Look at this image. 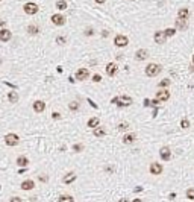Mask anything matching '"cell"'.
<instances>
[{
    "instance_id": "6da1fadb",
    "label": "cell",
    "mask_w": 194,
    "mask_h": 202,
    "mask_svg": "<svg viewBox=\"0 0 194 202\" xmlns=\"http://www.w3.org/2000/svg\"><path fill=\"white\" fill-rule=\"evenodd\" d=\"M161 66H158V64H149L147 67H146V74H147L149 78H155V76H158V74L161 73Z\"/></svg>"
},
{
    "instance_id": "7a4b0ae2",
    "label": "cell",
    "mask_w": 194,
    "mask_h": 202,
    "mask_svg": "<svg viewBox=\"0 0 194 202\" xmlns=\"http://www.w3.org/2000/svg\"><path fill=\"white\" fill-rule=\"evenodd\" d=\"M112 102L114 103H117L118 106H129L132 103V99L129 97V96H121V97H115V99H112Z\"/></svg>"
},
{
    "instance_id": "3957f363",
    "label": "cell",
    "mask_w": 194,
    "mask_h": 202,
    "mask_svg": "<svg viewBox=\"0 0 194 202\" xmlns=\"http://www.w3.org/2000/svg\"><path fill=\"white\" fill-rule=\"evenodd\" d=\"M23 9H24V12H26V14L34 15V14H36V12H38V5H36V3H32V2H29V3H26L24 6H23Z\"/></svg>"
},
{
    "instance_id": "277c9868",
    "label": "cell",
    "mask_w": 194,
    "mask_h": 202,
    "mask_svg": "<svg viewBox=\"0 0 194 202\" xmlns=\"http://www.w3.org/2000/svg\"><path fill=\"white\" fill-rule=\"evenodd\" d=\"M18 141H20V138L17 134H8L5 137V143L8 146H15V145H18Z\"/></svg>"
},
{
    "instance_id": "5b68a950",
    "label": "cell",
    "mask_w": 194,
    "mask_h": 202,
    "mask_svg": "<svg viewBox=\"0 0 194 202\" xmlns=\"http://www.w3.org/2000/svg\"><path fill=\"white\" fill-rule=\"evenodd\" d=\"M114 43H115L117 47H126V46L129 44V40H127L126 35H117L115 40H114Z\"/></svg>"
},
{
    "instance_id": "8992f818",
    "label": "cell",
    "mask_w": 194,
    "mask_h": 202,
    "mask_svg": "<svg viewBox=\"0 0 194 202\" xmlns=\"http://www.w3.org/2000/svg\"><path fill=\"white\" fill-rule=\"evenodd\" d=\"M156 99H158L159 102H165V100L170 99V91H168L167 88H162L161 91L156 93Z\"/></svg>"
},
{
    "instance_id": "52a82bcc",
    "label": "cell",
    "mask_w": 194,
    "mask_h": 202,
    "mask_svg": "<svg viewBox=\"0 0 194 202\" xmlns=\"http://www.w3.org/2000/svg\"><path fill=\"white\" fill-rule=\"evenodd\" d=\"M52 23L55 26H62L65 23V17L62 14H55V15H52Z\"/></svg>"
},
{
    "instance_id": "ba28073f",
    "label": "cell",
    "mask_w": 194,
    "mask_h": 202,
    "mask_svg": "<svg viewBox=\"0 0 194 202\" xmlns=\"http://www.w3.org/2000/svg\"><path fill=\"white\" fill-rule=\"evenodd\" d=\"M90 76V72L87 70V68H79V70L76 72V79L77 81H85V79H88Z\"/></svg>"
},
{
    "instance_id": "9c48e42d",
    "label": "cell",
    "mask_w": 194,
    "mask_h": 202,
    "mask_svg": "<svg viewBox=\"0 0 194 202\" xmlns=\"http://www.w3.org/2000/svg\"><path fill=\"white\" fill-rule=\"evenodd\" d=\"M149 170H150V173H152V175H161V173H162V166H161L159 163H152Z\"/></svg>"
},
{
    "instance_id": "30bf717a",
    "label": "cell",
    "mask_w": 194,
    "mask_h": 202,
    "mask_svg": "<svg viewBox=\"0 0 194 202\" xmlns=\"http://www.w3.org/2000/svg\"><path fill=\"white\" fill-rule=\"evenodd\" d=\"M153 38H155V43H158V44H164L165 40H167L162 30H156L155 35H153Z\"/></svg>"
},
{
    "instance_id": "8fae6325",
    "label": "cell",
    "mask_w": 194,
    "mask_h": 202,
    "mask_svg": "<svg viewBox=\"0 0 194 202\" xmlns=\"http://www.w3.org/2000/svg\"><path fill=\"white\" fill-rule=\"evenodd\" d=\"M159 155H161V158H162L164 161H170V158H171V152H170V147H161V151H159Z\"/></svg>"
},
{
    "instance_id": "7c38bea8",
    "label": "cell",
    "mask_w": 194,
    "mask_h": 202,
    "mask_svg": "<svg viewBox=\"0 0 194 202\" xmlns=\"http://www.w3.org/2000/svg\"><path fill=\"white\" fill-rule=\"evenodd\" d=\"M135 140H137V135L133 134V132H129V134L123 135V143H125V145H131V143H133Z\"/></svg>"
},
{
    "instance_id": "4fadbf2b",
    "label": "cell",
    "mask_w": 194,
    "mask_h": 202,
    "mask_svg": "<svg viewBox=\"0 0 194 202\" xmlns=\"http://www.w3.org/2000/svg\"><path fill=\"white\" fill-rule=\"evenodd\" d=\"M117 68L118 67H117L115 62H109L106 66V73L109 74V76H115V74H117Z\"/></svg>"
},
{
    "instance_id": "5bb4252c",
    "label": "cell",
    "mask_w": 194,
    "mask_h": 202,
    "mask_svg": "<svg viewBox=\"0 0 194 202\" xmlns=\"http://www.w3.org/2000/svg\"><path fill=\"white\" fill-rule=\"evenodd\" d=\"M46 109V103L42 100H35L34 102V111L35 113H42Z\"/></svg>"
},
{
    "instance_id": "9a60e30c",
    "label": "cell",
    "mask_w": 194,
    "mask_h": 202,
    "mask_svg": "<svg viewBox=\"0 0 194 202\" xmlns=\"http://www.w3.org/2000/svg\"><path fill=\"white\" fill-rule=\"evenodd\" d=\"M147 56H149V53H147V50H144V49H139L135 53V59L137 61H144Z\"/></svg>"
},
{
    "instance_id": "2e32d148",
    "label": "cell",
    "mask_w": 194,
    "mask_h": 202,
    "mask_svg": "<svg viewBox=\"0 0 194 202\" xmlns=\"http://www.w3.org/2000/svg\"><path fill=\"white\" fill-rule=\"evenodd\" d=\"M74 179H76V173H74V172H68V173L65 175V176L62 178L64 184H71Z\"/></svg>"
},
{
    "instance_id": "e0dca14e",
    "label": "cell",
    "mask_w": 194,
    "mask_h": 202,
    "mask_svg": "<svg viewBox=\"0 0 194 202\" xmlns=\"http://www.w3.org/2000/svg\"><path fill=\"white\" fill-rule=\"evenodd\" d=\"M11 36H12L11 30H8V29H2V30H0V40H2V41H9Z\"/></svg>"
},
{
    "instance_id": "ac0fdd59",
    "label": "cell",
    "mask_w": 194,
    "mask_h": 202,
    "mask_svg": "<svg viewBox=\"0 0 194 202\" xmlns=\"http://www.w3.org/2000/svg\"><path fill=\"white\" fill-rule=\"evenodd\" d=\"M34 187H35V182L32 179H26V181L21 182V188H23V190H32Z\"/></svg>"
},
{
    "instance_id": "d6986e66",
    "label": "cell",
    "mask_w": 194,
    "mask_h": 202,
    "mask_svg": "<svg viewBox=\"0 0 194 202\" xmlns=\"http://www.w3.org/2000/svg\"><path fill=\"white\" fill-rule=\"evenodd\" d=\"M87 125H88V128H93V129H94V128H97V126L100 125V120L97 119V117H91Z\"/></svg>"
},
{
    "instance_id": "ffe728a7",
    "label": "cell",
    "mask_w": 194,
    "mask_h": 202,
    "mask_svg": "<svg viewBox=\"0 0 194 202\" xmlns=\"http://www.w3.org/2000/svg\"><path fill=\"white\" fill-rule=\"evenodd\" d=\"M176 26H177V29H181V30H185L187 29V21H185V18H177L176 20Z\"/></svg>"
},
{
    "instance_id": "44dd1931",
    "label": "cell",
    "mask_w": 194,
    "mask_h": 202,
    "mask_svg": "<svg viewBox=\"0 0 194 202\" xmlns=\"http://www.w3.org/2000/svg\"><path fill=\"white\" fill-rule=\"evenodd\" d=\"M17 164H18L20 167H26L29 164V159L26 158V157H18L17 158Z\"/></svg>"
},
{
    "instance_id": "7402d4cb",
    "label": "cell",
    "mask_w": 194,
    "mask_h": 202,
    "mask_svg": "<svg viewBox=\"0 0 194 202\" xmlns=\"http://www.w3.org/2000/svg\"><path fill=\"white\" fill-rule=\"evenodd\" d=\"M177 14H179V17H181V18H185V20H187L188 17H190V11H188L187 8H181Z\"/></svg>"
},
{
    "instance_id": "603a6c76",
    "label": "cell",
    "mask_w": 194,
    "mask_h": 202,
    "mask_svg": "<svg viewBox=\"0 0 194 202\" xmlns=\"http://www.w3.org/2000/svg\"><path fill=\"white\" fill-rule=\"evenodd\" d=\"M94 135L96 137H105V129L103 128H99V126L94 128Z\"/></svg>"
},
{
    "instance_id": "cb8c5ba5",
    "label": "cell",
    "mask_w": 194,
    "mask_h": 202,
    "mask_svg": "<svg viewBox=\"0 0 194 202\" xmlns=\"http://www.w3.org/2000/svg\"><path fill=\"white\" fill-rule=\"evenodd\" d=\"M28 32H29L30 35H36V34L40 32V29H38V26L32 24V26H29V28H28Z\"/></svg>"
},
{
    "instance_id": "d4e9b609",
    "label": "cell",
    "mask_w": 194,
    "mask_h": 202,
    "mask_svg": "<svg viewBox=\"0 0 194 202\" xmlns=\"http://www.w3.org/2000/svg\"><path fill=\"white\" fill-rule=\"evenodd\" d=\"M68 108L71 109V111H77V109H79V102H77V100H73V102H70V103H68Z\"/></svg>"
},
{
    "instance_id": "484cf974",
    "label": "cell",
    "mask_w": 194,
    "mask_h": 202,
    "mask_svg": "<svg viewBox=\"0 0 194 202\" xmlns=\"http://www.w3.org/2000/svg\"><path fill=\"white\" fill-rule=\"evenodd\" d=\"M58 201H59V202H71V201H73V196H67V195H64V196H59Z\"/></svg>"
},
{
    "instance_id": "4316f807",
    "label": "cell",
    "mask_w": 194,
    "mask_h": 202,
    "mask_svg": "<svg viewBox=\"0 0 194 202\" xmlns=\"http://www.w3.org/2000/svg\"><path fill=\"white\" fill-rule=\"evenodd\" d=\"M164 32V35H165V38H170V36H173L174 35V32H176V29H165V30H162Z\"/></svg>"
},
{
    "instance_id": "83f0119b",
    "label": "cell",
    "mask_w": 194,
    "mask_h": 202,
    "mask_svg": "<svg viewBox=\"0 0 194 202\" xmlns=\"http://www.w3.org/2000/svg\"><path fill=\"white\" fill-rule=\"evenodd\" d=\"M8 99L11 100V102H17V100H18V94L12 91V93H9V94H8Z\"/></svg>"
},
{
    "instance_id": "f1b7e54d",
    "label": "cell",
    "mask_w": 194,
    "mask_h": 202,
    "mask_svg": "<svg viewBox=\"0 0 194 202\" xmlns=\"http://www.w3.org/2000/svg\"><path fill=\"white\" fill-rule=\"evenodd\" d=\"M56 8H58L59 11L67 9V2H62V0H61V2H58V3H56Z\"/></svg>"
},
{
    "instance_id": "f546056e",
    "label": "cell",
    "mask_w": 194,
    "mask_h": 202,
    "mask_svg": "<svg viewBox=\"0 0 194 202\" xmlns=\"http://www.w3.org/2000/svg\"><path fill=\"white\" fill-rule=\"evenodd\" d=\"M187 198L190 201H194V188H188L187 190Z\"/></svg>"
},
{
    "instance_id": "4dcf8cb0",
    "label": "cell",
    "mask_w": 194,
    "mask_h": 202,
    "mask_svg": "<svg viewBox=\"0 0 194 202\" xmlns=\"http://www.w3.org/2000/svg\"><path fill=\"white\" fill-rule=\"evenodd\" d=\"M159 87H162V88L170 87V79H162V81L159 82Z\"/></svg>"
},
{
    "instance_id": "1f68e13d",
    "label": "cell",
    "mask_w": 194,
    "mask_h": 202,
    "mask_svg": "<svg viewBox=\"0 0 194 202\" xmlns=\"http://www.w3.org/2000/svg\"><path fill=\"white\" fill-rule=\"evenodd\" d=\"M181 126H182V128H185V129H187V128H190V122H188L187 119H184V120L181 122Z\"/></svg>"
},
{
    "instance_id": "d6a6232c",
    "label": "cell",
    "mask_w": 194,
    "mask_h": 202,
    "mask_svg": "<svg viewBox=\"0 0 194 202\" xmlns=\"http://www.w3.org/2000/svg\"><path fill=\"white\" fill-rule=\"evenodd\" d=\"M82 149H84L82 145H74V146H73V151H74V152H80Z\"/></svg>"
},
{
    "instance_id": "836d02e7",
    "label": "cell",
    "mask_w": 194,
    "mask_h": 202,
    "mask_svg": "<svg viewBox=\"0 0 194 202\" xmlns=\"http://www.w3.org/2000/svg\"><path fill=\"white\" fill-rule=\"evenodd\" d=\"M56 41H58V44H65V41H67V40H65V36H58V40H56Z\"/></svg>"
},
{
    "instance_id": "e575fe53",
    "label": "cell",
    "mask_w": 194,
    "mask_h": 202,
    "mask_svg": "<svg viewBox=\"0 0 194 202\" xmlns=\"http://www.w3.org/2000/svg\"><path fill=\"white\" fill-rule=\"evenodd\" d=\"M127 126H129V123H126V122H125V123H120V125H118V129L123 131V129H126Z\"/></svg>"
},
{
    "instance_id": "d590c367",
    "label": "cell",
    "mask_w": 194,
    "mask_h": 202,
    "mask_svg": "<svg viewBox=\"0 0 194 202\" xmlns=\"http://www.w3.org/2000/svg\"><path fill=\"white\" fill-rule=\"evenodd\" d=\"M93 81H94V82H100V81H102V76H99V74H94V76H93Z\"/></svg>"
},
{
    "instance_id": "8d00e7d4",
    "label": "cell",
    "mask_w": 194,
    "mask_h": 202,
    "mask_svg": "<svg viewBox=\"0 0 194 202\" xmlns=\"http://www.w3.org/2000/svg\"><path fill=\"white\" fill-rule=\"evenodd\" d=\"M52 117H53V119H59V117H61V116H59L58 113H53V114H52Z\"/></svg>"
},
{
    "instance_id": "74e56055",
    "label": "cell",
    "mask_w": 194,
    "mask_h": 202,
    "mask_svg": "<svg viewBox=\"0 0 194 202\" xmlns=\"http://www.w3.org/2000/svg\"><path fill=\"white\" fill-rule=\"evenodd\" d=\"M11 201H12V202H20L21 199H20V198H12V199H11Z\"/></svg>"
},
{
    "instance_id": "f35d334b",
    "label": "cell",
    "mask_w": 194,
    "mask_h": 202,
    "mask_svg": "<svg viewBox=\"0 0 194 202\" xmlns=\"http://www.w3.org/2000/svg\"><path fill=\"white\" fill-rule=\"evenodd\" d=\"M96 2H97V3H99V5H103V3L106 2V0H96Z\"/></svg>"
},
{
    "instance_id": "ab89813d",
    "label": "cell",
    "mask_w": 194,
    "mask_h": 202,
    "mask_svg": "<svg viewBox=\"0 0 194 202\" xmlns=\"http://www.w3.org/2000/svg\"><path fill=\"white\" fill-rule=\"evenodd\" d=\"M190 70H191V72H194V64H193V66L190 67Z\"/></svg>"
},
{
    "instance_id": "60d3db41",
    "label": "cell",
    "mask_w": 194,
    "mask_h": 202,
    "mask_svg": "<svg viewBox=\"0 0 194 202\" xmlns=\"http://www.w3.org/2000/svg\"><path fill=\"white\" fill-rule=\"evenodd\" d=\"M193 64H194V55H193Z\"/></svg>"
},
{
    "instance_id": "b9f144b4",
    "label": "cell",
    "mask_w": 194,
    "mask_h": 202,
    "mask_svg": "<svg viewBox=\"0 0 194 202\" xmlns=\"http://www.w3.org/2000/svg\"><path fill=\"white\" fill-rule=\"evenodd\" d=\"M131 2H133V0H131Z\"/></svg>"
},
{
    "instance_id": "7bdbcfd3",
    "label": "cell",
    "mask_w": 194,
    "mask_h": 202,
    "mask_svg": "<svg viewBox=\"0 0 194 202\" xmlns=\"http://www.w3.org/2000/svg\"><path fill=\"white\" fill-rule=\"evenodd\" d=\"M0 2H2V0H0Z\"/></svg>"
}]
</instances>
